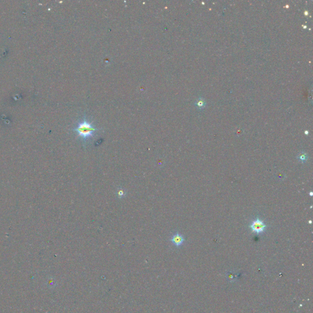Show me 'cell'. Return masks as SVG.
Segmentation results:
<instances>
[{
	"mask_svg": "<svg viewBox=\"0 0 313 313\" xmlns=\"http://www.w3.org/2000/svg\"><path fill=\"white\" fill-rule=\"evenodd\" d=\"M308 159V156L306 153L304 152H300L297 155V159L298 160L302 163H305Z\"/></svg>",
	"mask_w": 313,
	"mask_h": 313,
	"instance_id": "obj_5",
	"label": "cell"
},
{
	"mask_svg": "<svg viewBox=\"0 0 313 313\" xmlns=\"http://www.w3.org/2000/svg\"><path fill=\"white\" fill-rule=\"evenodd\" d=\"M226 277H227L228 280L229 282H231V283L234 282L235 281H236V280L237 279V276H236V274H235L234 273H232L231 271H229V272H228L227 273Z\"/></svg>",
	"mask_w": 313,
	"mask_h": 313,
	"instance_id": "obj_6",
	"label": "cell"
},
{
	"mask_svg": "<svg viewBox=\"0 0 313 313\" xmlns=\"http://www.w3.org/2000/svg\"><path fill=\"white\" fill-rule=\"evenodd\" d=\"M73 130L77 133L78 136L86 141L92 138L98 129L95 128L90 122L85 119L78 123L77 127Z\"/></svg>",
	"mask_w": 313,
	"mask_h": 313,
	"instance_id": "obj_1",
	"label": "cell"
},
{
	"mask_svg": "<svg viewBox=\"0 0 313 313\" xmlns=\"http://www.w3.org/2000/svg\"><path fill=\"white\" fill-rule=\"evenodd\" d=\"M126 192L122 188H118L117 190V194L118 196V197L121 199L123 198L125 196Z\"/></svg>",
	"mask_w": 313,
	"mask_h": 313,
	"instance_id": "obj_7",
	"label": "cell"
},
{
	"mask_svg": "<svg viewBox=\"0 0 313 313\" xmlns=\"http://www.w3.org/2000/svg\"><path fill=\"white\" fill-rule=\"evenodd\" d=\"M171 241L176 246L179 247L184 243L185 239L181 234L179 232H176L171 237Z\"/></svg>",
	"mask_w": 313,
	"mask_h": 313,
	"instance_id": "obj_4",
	"label": "cell"
},
{
	"mask_svg": "<svg viewBox=\"0 0 313 313\" xmlns=\"http://www.w3.org/2000/svg\"><path fill=\"white\" fill-rule=\"evenodd\" d=\"M309 224H311V223H312V221H311V220H309Z\"/></svg>",
	"mask_w": 313,
	"mask_h": 313,
	"instance_id": "obj_9",
	"label": "cell"
},
{
	"mask_svg": "<svg viewBox=\"0 0 313 313\" xmlns=\"http://www.w3.org/2000/svg\"><path fill=\"white\" fill-rule=\"evenodd\" d=\"M193 105L195 108L198 111H202L205 109L207 107V102L203 97L200 96L195 99Z\"/></svg>",
	"mask_w": 313,
	"mask_h": 313,
	"instance_id": "obj_3",
	"label": "cell"
},
{
	"mask_svg": "<svg viewBox=\"0 0 313 313\" xmlns=\"http://www.w3.org/2000/svg\"><path fill=\"white\" fill-rule=\"evenodd\" d=\"M250 228L253 232L257 234H260L264 232L266 228V225L261 220L257 218L252 221L250 225Z\"/></svg>",
	"mask_w": 313,
	"mask_h": 313,
	"instance_id": "obj_2",
	"label": "cell"
},
{
	"mask_svg": "<svg viewBox=\"0 0 313 313\" xmlns=\"http://www.w3.org/2000/svg\"><path fill=\"white\" fill-rule=\"evenodd\" d=\"M305 134H308V131H306V132H305Z\"/></svg>",
	"mask_w": 313,
	"mask_h": 313,
	"instance_id": "obj_10",
	"label": "cell"
},
{
	"mask_svg": "<svg viewBox=\"0 0 313 313\" xmlns=\"http://www.w3.org/2000/svg\"><path fill=\"white\" fill-rule=\"evenodd\" d=\"M309 194L310 197H312V196H313V193H312V191H311V192L309 193Z\"/></svg>",
	"mask_w": 313,
	"mask_h": 313,
	"instance_id": "obj_8",
	"label": "cell"
}]
</instances>
